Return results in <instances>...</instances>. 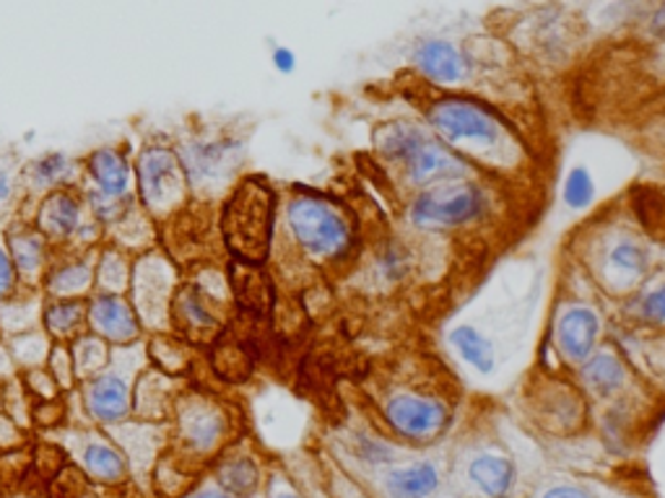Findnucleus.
Returning a JSON list of instances; mask_svg holds the SVG:
<instances>
[{"instance_id": "423d86ee", "label": "nucleus", "mask_w": 665, "mask_h": 498, "mask_svg": "<svg viewBox=\"0 0 665 498\" xmlns=\"http://www.w3.org/2000/svg\"><path fill=\"white\" fill-rule=\"evenodd\" d=\"M387 426L406 442H435L448 431L452 410L448 402L421 392H396L385 402Z\"/></svg>"}, {"instance_id": "e433bc0d", "label": "nucleus", "mask_w": 665, "mask_h": 498, "mask_svg": "<svg viewBox=\"0 0 665 498\" xmlns=\"http://www.w3.org/2000/svg\"><path fill=\"white\" fill-rule=\"evenodd\" d=\"M268 498H304V496H299L291 486H276L273 490H270Z\"/></svg>"}, {"instance_id": "39448f33", "label": "nucleus", "mask_w": 665, "mask_h": 498, "mask_svg": "<svg viewBox=\"0 0 665 498\" xmlns=\"http://www.w3.org/2000/svg\"><path fill=\"white\" fill-rule=\"evenodd\" d=\"M486 214V190L476 180H452L419 190L408 208V221L423 231H450L479 224Z\"/></svg>"}, {"instance_id": "9d476101", "label": "nucleus", "mask_w": 665, "mask_h": 498, "mask_svg": "<svg viewBox=\"0 0 665 498\" xmlns=\"http://www.w3.org/2000/svg\"><path fill=\"white\" fill-rule=\"evenodd\" d=\"M468 483L479 490L481 498H510L517 486L515 463L504 454L484 452L468 463Z\"/></svg>"}, {"instance_id": "412c9836", "label": "nucleus", "mask_w": 665, "mask_h": 498, "mask_svg": "<svg viewBox=\"0 0 665 498\" xmlns=\"http://www.w3.org/2000/svg\"><path fill=\"white\" fill-rule=\"evenodd\" d=\"M609 266L616 270L619 275H626V278L645 275L650 266L647 249L637 245L634 239H619L616 245L609 249Z\"/></svg>"}, {"instance_id": "0eeeda50", "label": "nucleus", "mask_w": 665, "mask_h": 498, "mask_svg": "<svg viewBox=\"0 0 665 498\" xmlns=\"http://www.w3.org/2000/svg\"><path fill=\"white\" fill-rule=\"evenodd\" d=\"M143 203L153 210H167L185 193V174L178 153L170 149H149L138 161Z\"/></svg>"}, {"instance_id": "4c0bfd02", "label": "nucleus", "mask_w": 665, "mask_h": 498, "mask_svg": "<svg viewBox=\"0 0 665 498\" xmlns=\"http://www.w3.org/2000/svg\"><path fill=\"white\" fill-rule=\"evenodd\" d=\"M11 193V185H9V177H6V172L0 170V201H6Z\"/></svg>"}, {"instance_id": "58836bf2", "label": "nucleus", "mask_w": 665, "mask_h": 498, "mask_svg": "<svg viewBox=\"0 0 665 498\" xmlns=\"http://www.w3.org/2000/svg\"><path fill=\"white\" fill-rule=\"evenodd\" d=\"M195 498H234V496L226 494V490L211 488V490H203V494H201V496H195Z\"/></svg>"}, {"instance_id": "b1692460", "label": "nucleus", "mask_w": 665, "mask_h": 498, "mask_svg": "<svg viewBox=\"0 0 665 498\" xmlns=\"http://www.w3.org/2000/svg\"><path fill=\"white\" fill-rule=\"evenodd\" d=\"M222 419H218L216 413H211V410H195V413H190L185 419L187 439L195 446H203V450L216 444V439L222 436Z\"/></svg>"}, {"instance_id": "393cba45", "label": "nucleus", "mask_w": 665, "mask_h": 498, "mask_svg": "<svg viewBox=\"0 0 665 498\" xmlns=\"http://www.w3.org/2000/svg\"><path fill=\"white\" fill-rule=\"evenodd\" d=\"M637 314L642 322H647V325H653V327L665 325V278L640 296Z\"/></svg>"}, {"instance_id": "7c9ffc66", "label": "nucleus", "mask_w": 665, "mask_h": 498, "mask_svg": "<svg viewBox=\"0 0 665 498\" xmlns=\"http://www.w3.org/2000/svg\"><path fill=\"white\" fill-rule=\"evenodd\" d=\"M383 268L387 278H400L406 275L408 270V252H404V247H390L383 258Z\"/></svg>"}, {"instance_id": "aec40b11", "label": "nucleus", "mask_w": 665, "mask_h": 498, "mask_svg": "<svg viewBox=\"0 0 665 498\" xmlns=\"http://www.w3.org/2000/svg\"><path fill=\"white\" fill-rule=\"evenodd\" d=\"M40 224L45 231L57 234V237H65V234H71L78 224V203L73 201L71 195L55 193L45 203V208H42Z\"/></svg>"}, {"instance_id": "f8f14e48", "label": "nucleus", "mask_w": 665, "mask_h": 498, "mask_svg": "<svg viewBox=\"0 0 665 498\" xmlns=\"http://www.w3.org/2000/svg\"><path fill=\"white\" fill-rule=\"evenodd\" d=\"M92 325L101 335L115 343L133 340L138 335V322L130 312V306L117 296H99L92 304Z\"/></svg>"}, {"instance_id": "dca6fc26", "label": "nucleus", "mask_w": 665, "mask_h": 498, "mask_svg": "<svg viewBox=\"0 0 665 498\" xmlns=\"http://www.w3.org/2000/svg\"><path fill=\"white\" fill-rule=\"evenodd\" d=\"M172 317H174V325H178L182 333L190 335V338H195V340H201L203 335L214 333L216 329L214 314L203 306L201 296L195 294L193 289L180 291V296L174 299Z\"/></svg>"}, {"instance_id": "f257e3e1", "label": "nucleus", "mask_w": 665, "mask_h": 498, "mask_svg": "<svg viewBox=\"0 0 665 498\" xmlns=\"http://www.w3.org/2000/svg\"><path fill=\"white\" fill-rule=\"evenodd\" d=\"M427 128L460 156L481 164L507 166L517 153L513 128L500 112L471 97H440L429 101Z\"/></svg>"}, {"instance_id": "a211bd4d", "label": "nucleus", "mask_w": 665, "mask_h": 498, "mask_svg": "<svg viewBox=\"0 0 665 498\" xmlns=\"http://www.w3.org/2000/svg\"><path fill=\"white\" fill-rule=\"evenodd\" d=\"M89 170L101 187V193L109 197L126 195L128 190V161L112 149H101L89 159Z\"/></svg>"}, {"instance_id": "473e14b6", "label": "nucleus", "mask_w": 665, "mask_h": 498, "mask_svg": "<svg viewBox=\"0 0 665 498\" xmlns=\"http://www.w3.org/2000/svg\"><path fill=\"white\" fill-rule=\"evenodd\" d=\"M540 498H590V494L577 486H569V483H561V486H551Z\"/></svg>"}, {"instance_id": "c756f323", "label": "nucleus", "mask_w": 665, "mask_h": 498, "mask_svg": "<svg viewBox=\"0 0 665 498\" xmlns=\"http://www.w3.org/2000/svg\"><path fill=\"white\" fill-rule=\"evenodd\" d=\"M13 252H17V262L21 270H26V273H34L36 266H40L42 260V245L36 237H21L13 239Z\"/></svg>"}, {"instance_id": "2f4dec72", "label": "nucleus", "mask_w": 665, "mask_h": 498, "mask_svg": "<svg viewBox=\"0 0 665 498\" xmlns=\"http://www.w3.org/2000/svg\"><path fill=\"white\" fill-rule=\"evenodd\" d=\"M65 172H68V166H65L63 156H47L36 164V180L40 182H57Z\"/></svg>"}, {"instance_id": "6ab92c4d", "label": "nucleus", "mask_w": 665, "mask_h": 498, "mask_svg": "<svg viewBox=\"0 0 665 498\" xmlns=\"http://www.w3.org/2000/svg\"><path fill=\"white\" fill-rule=\"evenodd\" d=\"M218 480H222L224 490L234 498H245L258 490L260 486V470L250 457H237L222 465L218 470Z\"/></svg>"}, {"instance_id": "1a4fd4ad", "label": "nucleus", "mask_w": 665, "mask_h": 498, "mask_svg": "<svg viewBox=\"0 0 665 498\" xmlns=\"http://www.w3.org/2000/svg\"><path fill=\"white\" fill-rule=\"evenodd\" d=\"M411 63L423 80H429L435 86H444V89L460 86L468 78L465 55L448 40L419 42L414 50Z\"/></svg>"}, {"instance_id": "7ed1b4c3", "label": "nucleus", "mask_w": 665, "mask_h": 498, "mask_svg": "<svg viewBox=\"0 0 665 498\" xmlns=\"http://www.w3.org/2000/svg\"><path fill=\"white\" fill-rule=\"evenodd\" d=\"M276 195L266 182L245 180L224 205L222 231L229 252L243 266H260L273 239Z\"/></svg>"}, {"instance_id": "f704fd0d", "label": "nucleus", "mask_w": 665, "mask_h": 498, "mask_svg": "<svg viewBox=\"0 0 665 498\" xmlns=\"http://www.w3.org/2000/svg\"><path fill=\"white\" fill-rule=\"evenodd\" d=\"M273 65H276V71L291 73V71L297 68V55L291 53V50H287V47H279L273 53Z\"/></svg>"}, {"instance_id": "20e7f679", "label": "nucleus", "mask_w": 665, "mask_h": 498, "mask_svg": "<svg viewBox=\"0 0 665 498\" xmlns=\"http://www.w3.org/2000/svg\"><path fill=\"white\" fill-rule=\"evenodd\" d=\"M287 221L297 245L315 260H341L354 245V226L328 197H291L287 205Z\"/></svg>"}, {"instance_id": "6e6552de", "label": "nucleus", "mask_w": 665, "mask_h": 498, "mask_svg": "<svg viewBox=\"0 0 665 498\" xmlns=\"http://www.w3.org/2000/svg\"><path fill=\"white\" fill-rule=\"evenodd\" d=\"M598 335H601V317L584 304H572L557 317L554 340L559 354L572 364H584L596 354Z\"/></svg>"}, {"instance_id": "c9c22d12", "label": "nucleus", "mask_w": 665, "mask_h": 498, "mask_svg": "<svg viewBox=\"0 0 665 498\" xmlns=\"http://www.w3.org/2000/svg\"><path fill=\"white\" fill-rule=\"evenodd\" d=\"M650 32L653 34H665V6L655 9L653 19H650Z\"/></svg>"}, {"instance_id": "2eb2a0df", "label": "nucleus", "mask_w": 665, "mask_h": 498, "mask_svg": "<svg viewBox=\"0 0 665 498\" xmlns=\"http://www.w3.org/2000/svg\"><path fill=\"white\" fill-rule=\"evenodd\" d=\"M582 379L590 390L605 398V394L619 392L624 387L626 369L616 354L601 350V354H593L582 364Z\"/></svg>"}, {"instance_id": "4be33fe9", "label": "nucleus", "mask_w": 665, "mask_h": 498, "mask_svg": "<svg viewBox=\"0 0 665 498\" xmlns=\"http://www.w3.org/2000/svg\"><path fill=\"white\" fill-rule=\"evenodd\" d=\"M84 463H86V467H89V473L94 475V478H99V480L117 483V480H122V475H126V463H122V457L107 444L94 442L86 446Z\"/></svg>"}, {"instance_id": "f03ea898", "label": "nucleus", "mask_w": 665, "mask_h": 498, "mask_svg": "<svg viewBox=\"0 0 665 498\" xmlns=\"http://www.w3.org/2000/svg\"><path fill=\"white\" fill-rule=\"evenodd\" d=\"M375 145L419 190L440 185V182L471 180L473 174L471 161L448 149L432 130L419 122H385L375 133Z\"/></svg>"}, {"instance_id": "72a5a7b5", "label": "nucleus", "mask_w": 665, "mask_h": 498, "mask_svg": "<svg viewBox=\"0 0 665 498\" xmlns=\"http://www.w3.org/2000/svg\"><path fill=\"white\" fill-rule=\"evenodd\" d=\"M13 285V268H11V260L9 255L0 249V296H6L11 291Z\"/></svg>"}, {"instance_id": "9b49d317", "label": "nucleus", "mask_w": 665, "mask_h": 498, "mask_svg": "<svg viewBox=\"0 0 665 498\" xmlns=\"http://www.w3.org/2000/svg\"><path fill=\"white\" fill-rule=\"evenodd\" d=\"M442 486V473L432 459H414L385 473L387 498H435Z\"/></svg>"}, {"instance_id": "bb28decb", "label": "nucleus", "mask_w": 665, "mask_h": 498, "mask_svg": "<svg viewBox=\"0 0 665 498\" xmlns=\"http://www.w3.org/2000/svg\"><path fill=\"white\" fill-rule=\"evenodd\" d=\"M99 281L107 291H120L128 281L126 260H122L120 255L107 252L105 258H101V266H99Z\"/></svg>"}, {"instance_id": "f3484780", "label": "nucleus", "mask_w": 665, "mask_h": 498, "mask_svg": "<svg viewBox=\"0 0 665 498\" xmlns=\"http://www.w3.org/2000/svg\"><path fill=\"white\" fill-rule=\"evenodd\" d=\"M89 408L99 421H120L128 413V387L117 377H99L92 387Z\"/></svg>"}, {"instance_id": "c85d7f7f", "label": "nucleus", "mask_w": 665, "mask_h": 498, "mask_svg": "<svg viewBox=\"0 0 665 498\" xmlns=\"http://www.w3.org/2000/svg\"><path fill=\"white\" fill-rule=\"evenodd\" d=\"M105 358H107V350H105V346H101L99 340L86 338V340H82L76 346V369L82 371V374L97 371L99 366L105 364Z\"/></svg>"}, {"instance_id": "4468645a", "label": "nucleus", "mask_w": 665, "mask_h": 498, "mask_svg": "<svg viewBox=\"0 0 665 498\" xmlns=\"http://www.w3.org/2000/svg\"><path fill=\"white\" fill-rule=\"evenodd\" d=\"M450 343L455 346L460 358H463L471 369L484 374V377H489V374L494 371L496 366L494 346L481 329H476L473 325H460L450 333Z\"/></svg>"}, {"instance_id": "cd10ccee", "label": "nucleus", "mask_w": 665, "mask_h": 498, "mask_svg": "<svg viewBox=\"0 0 665 498\" xmlns=\"http://www.w3.org/2000/svg\"><path fill=\"white\" fill-rule=\"evenodd\" d=\"M86 283H89V268L76 266L61 270V273L50 281V289H53L55 294H78V291H84Z\"/></svg>"}, {"instance_id": "a878e982", "label": "nucleus", "mask_w": 665, "mask_h": 498, "mask_svg": "<svg viewBox=\"0 0 665 498\" xmlns=\"http://www.w3.org/2000/svg\"><path fill=\"white\" fill-rule=\"evenodd\" d=\"M45 322L50 327V333L55 335H68L73 327L82 322V306L78 304H57L50 306L45 314Z\"/></svg>"}, {"instance_id": "ddd939ff", "label": "nucleus", "mask_w": 665, "mask_h": 498, "mask_svg": "<svg viewBox=\"0 0 665 498\" xmlns=\"http://www.w3.org/2000/svg\"><path fill=\"white\" fill-rule=\"evenodd\" d=\"M232 289L239 306L253 314H266L273 304V285L258 266H234Z\"/></svg>"}, {"instance_id": "5701e85b", "label": "nucleus", "mask_w": 665, "mask_h": 498, "mask_svg": "<svg viewBox=\"0 0 665 498\" xmlns=\"http://www.w3.org/2000/svg\"><path fill=\"white\" fill-rule=\"evenodd\" d=\"M561 197H565L567 208L572 210H584L590 208L596 201V180L584 166H572L561 187Z\"/></svg>"}]
</instances>
